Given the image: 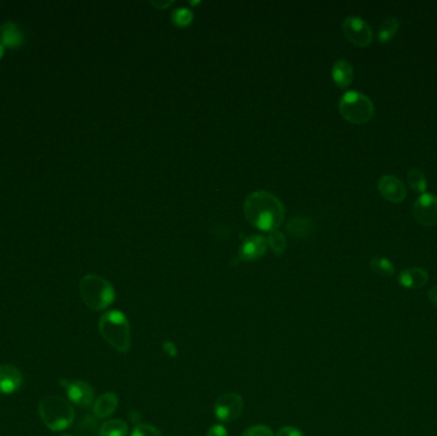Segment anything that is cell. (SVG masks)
Segmentation results:
<instances>
[{"label": "cell", "instance_id": "obj_1", "mask_svg": "<svg viewBox=\"0 0 437 436\" xmlns=\"http://www.w3.org/2000/svg\"><path fill=\"white\" fill-rule=\"evenodd\" d=\"M245 214L252 226L273 232L283 224L286 211L282 201L273 193L256 191L246 199Z\"/></svg>", "mask_w": 437, "mask_h": 436}, {"label": "cell", "instance_id": "obj_2", "mask_svg": "<svg viewBox=\"0 0 437 436\" xmlns=\"http://www.w3.org/2000/svg\"><path fill=\"white\" fill-rule=\"evenodd\" d=\"M99 330L115 351L125 353L131 348V326L122 311L105 313L99 320Z\"/></svg>", "mask_w": 437, "mask_h": 436}, {"label": "cell", "instance_id": "obj_3", "mask_svg": "<svg viewBox=\"0 0 437 436\" xmlns=\"http://www.w3.org/2000/svg\"><path fill=\"white\" fill-rule=\"evenodd\" d=\"M79 294L86 306L94 311H103L115 300L113 285L100 275H85L79 282Z\"/></svg>", "mask_w": 437, "mask_h": 436}, {"label": "cell", "instance_id": "obj_4", "mask_svg": "<svg viewBox=\"0 0 437 436\" xmlns=\"http://www.w3.org/2000/svg\"><path fill=\"white\" fill-rule=\"evenodd\" d=\"M38 415L44 425L51 431H62L72 425L75 420V409L66 399L58 396H48L40 400Z\"/></svg>", "mask_w": 437, "mask_h": 436}, {"label": "cell", "instance_id": "obj_5", "mask_svg": "<svg viewBox=\"0 0 437 436\" xmlns=\"http://www.w3.org/2000/svg\"><path fill=\"white\" fill-rule=\"evenodd\" d=\"M339 112L351 123L364 124L373 117L375 105L369 96L360 91H348L339 101Z\"/></svg>", "mask_w": 437, "mask_h": 436}, {"label": "cell", "instance_id": "obj_6", "mask_svg": "<svg viewBox=\"0 0 437 436\" xmlns=\"http://www.w3.org/2000/svg\"><path fill=\"white\" fill-rule=\"evenodd\" d=\"M245 408L243 398L237 393L221 394L214 404V412L218 421L233 422L240 417Z\"/></svg>", "mask_w": 437, "mask_h": 436}, {"label": "cell", "instance_id": "obj_7", "mask_svg": "<svg viewBox=\"0 0 437 436\" xmlns=\"http://www.w3.org/2000/svg\"><path fill=\"white\" fill-rule=\"evenodd\" d=\"M342 32L347 38L357 47H369L373 40V32L370 25L360 17L351 16L342 22Z\"/></svg>", "mask_w": 437, "mask_h": 436}, {"label": "cell", "instance_id": "obj_8", "mask_svg": "<svg viewBox=\"0 0 437 436\" xmlns=\"http://www.w3.org/2000/svg\"><path fill=\"white\" fill-rule=\"evenodd\" d=\"M413 215L419 224L425 227L437 226V196L434 193H421L414 201Z\"/></svg>", "mask_w": 437, "mask_h": 436}, {"label": "cell", "instance_id": "obj_9", "mask_svg": "<svg viewBox=\"0 0 437 436\" xmlns=\"http://www.w3.org/2000/svg\"><path fill=\"white\" fill-rule=\"evenodd\" d=\"M377 189L381 196L392 204H399L407 197L405 184L395 175H382L377 182Z\"/></svg>", "mask_w": 437, "mask_h": 436}, {"label": "cell", "instance_id": "obj_10", "mask_svg": "<svg viewBox=\"0 0 437 436\" xmlns=\"http://www.w3.org/2000/svg\"><path fill=\"white\" fill-rule=\"evenodd\" d=\"M67 391L68 399L79 407H88L94 403V390L81 380L76 381H62Z\"/></svg>", "mask_w": 437, "mask_h": 436}, {"label": "cell", "instance_id": "obj_11", "mask_svg": "<svg viewBox=\"0 0 437 436\" xmlns=\"http://www.w3.org/2000/svg\"><path fill=\"white\" fill-rule=\"evenodd\" d=\"M267 238L261 234H253L246 238L239 248V257L243 261H255L266 254Z\"/></svg>", "mask_w": 437, "mask_h": 436}, {"label": "cell", "instance_id": "obj_12", "mask_svg": "<svg viewBox=\"0 0 437 436\" xmlns=\"http://www.w3.org/2000/svg\"><path fill=\"white\" fill-rule=\"evenodd\" d=\"M23 384V376L21 371L12 365L0 366V394L10 396L16 393Z\"/></svg>", "mask_w": 437, "mask_h": 436}, {"label": "cell", "instance_id": "obj_13", "mask_svg": "<svg viewBox=\"0 0 437 436\" xmlns=\"http://www.w3.org/2000/svg\"><path fill=\"white\" fill-rule=\"evenodd\" d=\"M428 273L422 267H408L398 276L400 285L407 289H419L427 284Z\"/></svg>", "mask_w": 437, "mask_h": 436}, {"label": "cell", "instance_id": "obj_14", "mask_svg": "<svg viewBox=\"0 0 437 436\" xmlns=\"http://www.w3.org/2000/svg\"><path fill=\"white\" fill-rule=\"evenodd\" d=\"M118 407V397L113 391H108L96 399L94 403V415L97 418H108L112 416Z\"/></svg>", "mask_w": 437, "mask_h": 436}, {"label": "cell", "instance_id": "obj_15", "mask_svg": "<svg viewBox=\"0 0 437 436\" xmlns=\"http://www.w3.org/2000/svg\"><path fill=\"white\" fill-rule=\"evenodd\" d=\"M332 75H333L334 82L339 87L345 88L352 84L353 78H354V69L349 62L342 59V60H338L334 63Z\"/></svg>", "mask_w": 437, "mask_h": 436}, {"label": "cell", "instance_id": "obj_16", "mask_svg": "<svg viewBox=\"0 0 437 436\" xmlns=\"http://www.w3.org/2000/svg\"><path fill=\"white\" fill-rule=\"evenodd\" d=\"M312 220L307 217H295L286 226V230L297 238H307L314 233Z\"/></svg>", "mask_w": 437, "mask_h": 436}, {"label": "cell", "instance_id": "obj_17", "mask_svg": "<svg viewBox=\"0 0 437 436\" xmlns=\"http://www.w3.org/2000/svg\"><path fill=\"white\" fill-rule=\"evenodd\" d=\"M1 40L4 45L10 48H17L23 41V35L16 23L7 22L1 27Z\"/></svg>", "mask_w": 437, "mask_h": 436}, {"label": "cell", "instance_id": "obj_18", "mask_svg": "<svg viewBox=\"0 0 437 436\" xmlns=\"http://www.w3.org/2000/svg\"><path fill=\"white\" fill-rule=\"evenodd\" d=\"M128 426L122 420H109L99 428L100 436H127Z\"/></svg>", "mask_w": 437, "mask_h": 436}, {"label": "cell", "instance_id": "obj_19", "mask_svg": "<svg viewBox=\"0 0 437 436\" xmlns=\"http://www.w3.org/2000/svg\"><path fill=\"white\" fill-rule=\"evenodd\" d=\"M370 266L375 274L380 275L382 278H390L395 274V266L386 257H373Z\"/></svg>", "mask_w": 437, "mask_h": 436}, {"label": "cell", "instance_id": "obj_20", "mask_svg": "<svg viewBox=\"0 0 437 436\" xmlns=\"http://www.w3.org/2000/svg\"><path fill=\"white\" fill-rule=\"evenodd\" d=\"M399 27V19L397 17H388L381 23L380 29H379V40L381 43H389L390 40L397 35Z\"/></svg>", "mask_w": 437, "mask_h": 436}, {"label": "cell", "instance_id": "obj_21", "mask_svg": "<svg viewBox=\"0 0 437 436\" xmlns=\"http://www.w3.org/2000/svg\"><path fill=\"white\" fill-rule=\"evenodd\" d=\"M408 186L413 191L419 192V193H425L427 189V177L423 171L419 168H413L408 171Z\"/></svg>", "mask_w": 437, "mask_h": 436}, {"label": "cell", "instance_id": "obj_22", "mask_svg": "<svg viewBox=\"0 0 437 436\" xmlns=\"http://www.w3.org/2000/svg\"><path fill=\"white\" fill-rule=\"evenodd\" d=\"M267 243H269V246L271 247V250L275 252L276 255H282L286 250V237L279 230L270 232V234L267 237Z\"/></svg>", "mask_w": 437, "mask_h": 436}, {"label": "cell", "instance_id": "obj_23", "mask_svg": "<svg viewBox=\"0 0 437 436\" xmlns=\"http://www.w3.org/2000/svg\"><path fill=\"white\" fill-rule=\"evenodd\" d=\"M173 22L179 26V27H186L188 26L192 19H193V13L188 8H178L174 10L171 14Z\"/></svg>", "mask_w": 437, "mask_h": 436}, {"label": "cell", "instance_id": "obj_24", "mask_svg": "<svg viewBox=\"0 0 437 436\" xmlns=\"http://www.w3.org/2000/svg\"><path fill=\"white\" fill-rule=\"evenodd\" d=\"M131 436H164L162 431L153 425L147 424H138L134 427V433Z\"/></svg>", "mask_w": 437, "mask_h": 436}, {"label": "cell", "instance_id": "obj_25", "mask_svg": "<svg viewBox=\"0 0 437 436\" xmlns=\"http://www.w3.org/2000/svg\"><path fill=\"white\" fill-rule=\"evenodd\" d=\"M242 436H274V433L266 425H255L247 428Z\"/></svg>", "mask_w": 437, "mask_h": 436}, {"label": "cell", "instance_id": "obj_26", "mask_svg": "<svg viewBox=\"0 0 437 436\" xmlns=\"http://www.w3.org/2000/svg\"><path fill=\"white\" fill-rule=\"evenodd\" d=\"M276 436H304L303 433L301 430H298L297 427L284 426L282 427Z\"/></svg>", "mask_w": 437, "mask_h": 436}, {"label": "cell", "instance_id": "obj_27", "mask_svg": "<svg viewBox=\"0 0 437 436\" xmlns=\"http://www.w3.org/2000/svg\"><path fill=\"white\" fill-rule=\"evenodd\" d=\"M206 436H228V430L223 425H212L210 427Z\"/></svg>", "mask_w": 437, "mask_h": 436}, {"label": "cell", "instance_id": "obj_28", "mask_svg": "<svg viewBox=\"0 0 437 436\" xmlns=\"http://www.w3.org/2000/svg\"><path fill=\"white\" fill-rule=\"evenodd\" d=\"M162 350L164 352L169 356V357H175L177 356V347L173 341H165L164 346H162Z\"/></svg>", "mask_w": 437, "mask_h": 436}, {"label": "cell", "instance_id": "obj_29", "mask_svg": "<svg viewBox=\"0 0 437 436\" xmlns=\"http://www.w3.org/2000/svg\"><path fill=\"white\" fill-rule=\"evenodd\" d=\"M428 300L437 308V285L428 291Z\"/></svg>", "mask_w": 437, "mask_h": 436}, {"label": "cell", "instance_id": "obj_30", "mask_svg": "<svg viewBox=\"0 0 437 436\" xmlns=\"http://www.w3.org/2000/svg\"><path fill=\"white\" fill-rule=\"evenodd\" d=\"M152 4H153L155 7H158V8L162 10L164 7H169L171 4H173V1H165V3H159V1H158V3H155V1H152Z\"/></svg>", "mask_w": 437, "mask_h": 436}, {"label": "cell", "instance_id": "obj_31", "mask_svg": "<svg viewBox=\"0 0 437 436\" xmlns=\"http://www.w3.org/2000/svg\"><path fill=\"white\" fill-rule=\"evenodd\" d=\"M3 54H4V48L3 45H0V58L3 57Z\"/></svg>", "mask_w": 437, "mask_h": 436}, {"label": "cell", "instance_id": "obj_32", "mask_svg": "<svg viewBox=\"0 0 437 436\" xmlns=\"http://www.w3.org/2000/svg\"><path fill=\"white\" fill-rule=\"evenodd\" d=\"M60 436H72V435H69V434H64V435H60Z\"/></svg>", "mask_w": 437, "mask_h": 436}]
</instances>
